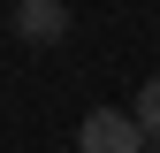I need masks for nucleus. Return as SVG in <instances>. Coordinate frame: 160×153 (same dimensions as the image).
Returning <instances> with one entry per match:
<instances>
[{
    "label": "nucleus",
    "instance_id": "f257e3e1",
    "mask_svg": "<svg viewBox=\"0 0 160 153\" xmlns=\"http://www.w3.org/2000/svg\"><path fill=\"white\" fill-rule=\"evenodd\" d=\"M76 153H152V138H145L137 115H122V107H92L84 123H76Z\"/></svg>",
    "mask_w": 160,
    "mask_h": 153
},
{
    "label": "nucleus",
    "instance_id": "f03ea898",
    "mask_svg": "<svg viewBox=\"0 0 160 153\" xmlns=\"http://www.w3.org/2000/svg\"><path fill=\"white\" fill-rule=\"evenodd\" d=\"M8 23H15V38H31V46H61L69 38V8L61 0H8Z\"/></svg>",
    "mask_w": 160,
    "mask_h": 153
},
{
    "label": "nucleus",
    "instance_id": "7ed1b4c3",
    "mask_svg": "<svg viewBox=\"0 0 160 153\" xmlns=\"http://www.w3.org/2000/svg\"><path fill=\"white\" fill-rule=\"evenodd\" d=\"M137 123H145V138H160V76H145V84H137Z\"/></svg>",
    "mask_w": 160,
    "mask_h": 153
},
{
    "label": "nucleus",
    "instance_id": "20e7f679",
    "mask_svg": "<svg viewBox=\"0 0 160 153\" xmlns=\"http://www.w3.org/2000/svg\"><path fill=\"white\" fill-rule=\"evenodd\" d=\"M152 153H160V138H152Z\"/></svg>",
    "mask_w": 160,
    "mask_h": 153
}]
</instances>
